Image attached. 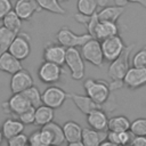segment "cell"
Masks as SVG:
<instances>
[{
	"mask_svg": "<svg viewBox=\"0 0 146 146\" xmlns=\"http://www.w3.org/2000/svg\"><path fill=\"white\" fill-rule=\"evenodd\" d=\"M129 130L135 136H146V117H137L133 120Z\"/></svg>",
	"mask_w": 146,
	"mask_h": 146,
	"instance_id": "obj_32",
	"label": "cell"
},
{
	"mask_svg": "<svg viewBox=\"0 0 146 146\" xmlns=\"http://www.w3.org/2000/svg\"><path fill=\"white\" fill-rule=\"evenodd\" d=\"M68 98L73 102V104L83 113V114H89L90 112H92L94 110L97 108H104L105 110V105H100L97 104L95 100H92L87 94L86 95H80V94H74L71 92L68 94Z\"/></svg>",
	"mask_w": 146,
	"mask_h": 146,
	"instance_id": "obj_14",
	"label": "cell"
},
{
	"mask_svg": "<svg viewBox=\"0 0 146 146\" xmlns=\"http://www.w3.org/2000/svg\"><path fill=\"white\" fill-rule=\"evenodd\" d=\"M31 106L30 102L27 100V98L24 96L23 92H16L13 94L11 97L2 104V108L6 113H10L14 115H18L22 112H24L25 110H27Z\"/></svg>",
	"mask_w": 146,
	"mask_h": 146,
	"instance_id": "obj_11",
	"label": "cell"
},
{
	"mask_svg": "<svg viewBox=\"0 0 146 146\" xmlns=\"http://www.w3.org/2000/svg\"><path fill=\"white\" fill-rule=\"evenodd\" d=\"M74 18H75V21H76L78 23L83 24V25H87V24L89 23L90 18H91V15H84V14L79 13V14H75V15H74Z\"/></svg>",
	"mask_w": 146,
	"mask_h": 146,
	"instance_id": "obj_37",
	"label": "cell"
},
{
	"mask_svg": "<svg viewBox=\"0 0 146 146\" xmlns=\"http://www.w3.org/2000/svg\"><path fill=\"white\" fill-rule=\"evenodd\" d=\"M96 2H97V5H98V7H105V6H107V3H108V0H96Z\"/></svg>",
	"mask_w": 146,
	"mask_h": 146,
	"instance_id": "obj_42",
	"label": "cell"
},
{
	"mask_svg": "<svg viewBox=\"0 0 146 146\" xmlns=\"http://www.w3.org/2000/svg\"><path fill=\"white\" fill-rule=\"evenodd\" d=\"M130 120L124 115H114L111 119H108V127L107 130L115 131V132H122L130 129Z\"/></svg>",
	"mask_w": 146,
	"mask_h": 146,
	"instance_id": "obj_25",
	"label": "cell"
},
{
	"mask_svg": "<svg viewBox=\"0 0 146 146\" xmlns=\"http://www.w3.org/2000/svg\"><path fill=\"white\" fill-rule=\"evenodd\" d=\"M67 98L68 94L57 86H50L42 92V104L48 105L54 110L59 108Z\"/></svg>",
	"mask_w": 146,
	"mask_h": 146,
	"instance_id": "obj_9",
	"label": "cell"
},
{
	"mask_svg": "<svg viewBox=\"0 0 146 146\" xmlns=\"http://www.w3.org/2000/svg\"><path fill=\"white\" fill-rule=\"evenodd\" d=\"M128 2H132V3H138L141 7H144L146 9V0H127Z\"/></svg>",
	"mask_w": 146,
	"mask_h": 146,
	"instance_id": "obj_40",
	"label": "cell"
},
{
	"mask_svg": "<svg viewBox=\"0 0 146 146\" xmlns=\"http://www.w3.org/2000/svg\"><path fill=\"white\" fill-rule=\"evenodd\" d=\"M55 117V113H54V108L41 104L40 106L35 107V120H34V124L39 125V127H43L46 124H48L49 122L54 121Z\"/></svg>",
	"mask_w": 146,
	"mask_h": 146,
	"instance_id": "obj_23",
	"label": "cell"
},
{
	"mask_svg": "<svg viewBox=\"0 0 146 146\" xmlns=\"http://www.w3.org/2000/svg\"><path fill=\"white\" fill-rule=\"evenodd\" d=\"M87 116V123L90 128L99 130V131H106L108 127V116L107 113L104 111V108H97L90 112Z\"/></svg>",
	"mask_w": 146,
	"mask_h": 146,
	"instance_id": "obj_17",
	"label": "cell"
},
{
	"mask_svg": "<svg viewBox=\"0 0 146 146\" xmlns=\"http://www.w3.org/2000/svg\"><path fill=\"white\" fill-rule=\"evenodd\" d=\"M65 64L70 70L71 78L73 80H82L84 78L86 73V65H84V58L81 54V51L78 50V48H67L66 49V58Z\"/></svg>",
	"mask_w": 146,
	"mask_h": 146,
	"instance_id": "obj_3",
	"label": "cell"
},
{
	"mask_svg": "<svg viewBox=\"0 0 146 146\" xmlns=\"http://www.w3.org/2000/svg\"><path fill=\"white\" fill-rule=\"evenodd\" d=\"M108 86H110L111 91H115L117 89H121L124 86V83H123V80H111Z\"/></svg>",
	"mask_w": 146,
	"mask_h": 146,
	"instance_id": "obj_39",
	"label": "cell"
},
{
	"mask_svg": "<svg viewBox=\"0 0 146 146\" xmlns=\"http://www.w3.org/2000/svg\"><path fill=\"white\" fill-rule=\"evenodd\" d=\"M36 2L39 3V6L42 10H47V11L56 14V15H65L66 14V10L60 5L62 2H59L58 0H36Z\"/></svg>",
	"mask_w": 146,
	"mask_h": 146,
	"instance_id": "obj_28",
	"label": "cell"
},
{
	"mask_svg": "<svg viewBox=\"0 0 146 146\" xmlns=\"http://www.w3.org/2000/svg\"><path fill=\"white\" fill-rule=\"evenodd\" d=\"M106 138L105 131H99L92 128H84L82 130V143L83 146H98Z\"/></svg>",
	"mask_w": 146,
	"mask_h": 146,
	"instance_id": "obj_21",
	"label": "cell"
},
{
	"mask_svg": "<svg viewBox=\"0 0 146 146\" xmlns=\"http://www.w3.org/2000/svg\"><path fill=\"white\" fill-rule=\"evenodd\" d=\"M119 34V27L116 22L110 21H99L92 32V38L98 39L99 41Z\"/></svg>",
	"mask_w": 146,
	"mask_h": 146,
	"instance_id": "obj_19",
	"label": "cell"
},
{
	"mask_svg": "<svg viewBox=\"0 0 146 146\" xmlns=\"http://www.w3.org/2000/svg\"><path fill=\"white\" fill-rule=\"evenodd\" d=\"M123 83L129 89H138L146 84V67L131 66L123 78Z\"/></svg>",
	"mask_w": 146,
	"mask_h": 146,
	"instance_id": "obj_12",
	"label": "cell"
},
{
	"mask_svg": "<svg viewBox=\"0 0 146 146\" xmlns=\"http://www.w3.org/2000/svg\"><path fill=\"white\" fill-rule=\"evenodd\" d=\"M8 51L21 60L29 57L31 52V38L25 32H19L8 48Z\"/></svg>",
	"mask_w": 146,
	"mask_h": 146,
	"instance_id": "obj_7",
	"label": "cell"
},
{
	"mask_svg": "<svg viewBox=\"0 0 146 146\" xmlns=\"http://www.w3.org/2000/svg\"><path fill=\"white\" fill-rule=\"evenodd\" d=\"M81 54L86 62L92 64L96 67H103L105 58L102 49V43L98 39L91 38L83 46H81Z\"/></svg>",
	"mask_w": 146,
	"mask_h": 146,
	"instance_id": "obj_4",
	"label": "cell"
},
{
	"mask_svg": "<svg viewBox=\"0 0 146 146\" xmlns=\"http://www.w3.org/2000/svg\"><path fill=\"white\" fill-rule=\"evenodd\" d=\"M13 9L10 0H0V21Z\"/></svg>",
	"mask_w": 146,
	"mask_h": 146,
	"instance_id": "obj_36",
	"label": "cell"
},
{
	"mask_svg": "<svg viewBox=\"0 0 146 146\" xmlns=\"http://www.w3.org/2000/svg\"><path fill=\"white\" fill-rule=\"evenodd\" d=\"M83 88L86 94L97 104L105 105V103L110 98L111 89L108 83L104 80H96L91 78L86 79L83 81Z\"/></svg>",
	"mask_w": 146,
	"mask_h": 146,
	"instance_id": "obj_1",
	"label": "cell"
},
{
	"mask_svg": "<svg viewBox=\"0 0 146 146\" xmlns=\"http://www.w3.org/2000/svg\"><path fill=\"white\" fill-rule=\"evenodd\" d=\"M62 65L48 60H43L38 68V76L41 80V82L46 84H54L58 82L62 78Z\"/></svg>",
	"mask_w": 146,
	"mask_h": 146,
	"instance_id": "obj_6",
	"label": "cell"
},
{
	"mask_svg": "<svg viewBox=\"0 0 146 146\" xmlns=\"http://www.w3.org/2000/svg\"><path fill=\"white\" fill-rule=\"evenodd\" d=\"M24 96L27 98V100L30 102L31 106L38 107L42 104V94L40 92V90L38 89V87H35L34 84L30 88H27L26 90L23 91Z\"/></svg>",
	"mask_w": 146,
	"mask_h": 146,
	"instance_id": "obj_30",
	"label": "cell"
},
{
	"mask_svg": "<svg viewBox=\"0 0 146 146\" xmlns=\"http://www.w3.org/2000/svg\"><path fill=\"white\" fill-rule=\"evenodd\" d=\"M132 66L137 67H146V46H144L140 50H138L132 57Z\"/></svg>",
	"mask_w": 146,
	"mask_h": 146,
	"instance_id": "obj_34",
	"label": "cell"
},
{
	"mask_svg": "<svg viewBox=\"0 0 146 146\" xmlns=\"http://www.w3.org/2000/svg\"><path fill=\"white\" fill-rule=\"evenodd\" d=\"M59 2H66V1H68V0H58Z\"/></svg>",
	"mask_w": 146,
	"mask_h": 146,
	"instance_id": "obj_44",
	"label": "cell"
},
{
	"mask_svg": "<svg viewBox=\"0 0 146 146\" xmlns=\"http://www.w3.org/2000/svg\"><path fill=\"white\" fill-rule=\"evenodd\" d=\"M22 68H23L22 60L15 57L13 54H10L8 50L0 54V71L1 72L8 73L11 75Z\"/></svg>",
	"mask_w": 146,
	"mask_h": 146,
	"instance_id": "obj_18",
	"label": "cell"
},
{
	"mask_svg": "<svg viewBox=\"0 0 146 146\" xmlns=\"http://www.w3.org/2000/svg\"><path fill=\"white\" fill-rule=\"evenodd\" d=\"M114 2L116 6H120V7H125L129 3L127 0H114Z\"/></svg>",
	"mask_w": 146,
	"mask_h": 146,
	"instance_id": "obj_41",
	"label": "cell"
},
{
	"mask_svg": "<svg viewBox=\"0 0 146 146\" xmlns=\"http://www.w3.org/2000/svg\"><path fill=\"white\" fill-rule=\"evenodd\" d=\"M92 35L90 33L76 34L67 27H62L56 33V40L58 43L63 44L66 48H76L83 46L88 40H90Z\"/></svg>",
	"mask_w": 146,
	"mask_h": 146,
	"instance_id": "obj_5",
	"label": "cell"
},
{
	"mask_svg": "<svg viewBox=\"0 0 146 146\" xmlns=\"http://www.w3.org/2000/svg\"><path fill=\"white\" fill-rule=\"evenodd\" d=\"M131 145L135 146H146V136H133Z\"/></svg>",
	"mask_w": 146,
	"mask_h": 146,
	"instance_id": "obj_38",
	"label": "cell"
},
{
	"mask_svg": "<svg viewBox=\"0 0 146 146\" xmlns=\"http://www.w3.org/2000/svg\"><path fill=\"white\" fill-rule=\"evenodd\" d=\"M2 139H3V135H2V130H1V128H0V144L2 143Z\"/></svg>",
	"mask_w": 146,
	"mask_h": 146,
	"instance_id": "obj_43",
	"label": "cell"
},
{
	"mask_svg": "<svg viewBox=\"0 0 146 146\" xmlns=\"http://www.w3.org/2000/svg\"><path fill=\"white\" fill-rule=\"evenodd\" d=\"M100 43H102L104 58L108 62H112L116 57H119L125 48V44H124L122 38L119 34L106 38V39L102 40Z\"/></svg>",
	"mask_w": 146,
	"mask_h": 146,
	"instance_id": "obj_8",
	"label": "cell"
},
{
	"mask_svg": "<svg viewBox=\"0 0 146 146\" xmlns=\"http://www.w3.org/2000/svg\"><path fill=\"white\" fill-rule=\"evenodd\" d=\"M43 128H46L47 130H49V132L51 133L52 137V145H62L64 144L65 140V135H64V130H63V125L57 124L56 122L51 121L48 124L43 125Z\"/></svg>",
	"mask_w": 146,
	"mask_h": 146,
	"instance_id": "obj_27",
	"label": "cell"
},
{
	"mask_svg": "<svg viewBox=\"0 0 146 146\" xmlns=\"http://www.w3.org/2000/svg\"><path fill=\"white\" fill-rule=\"evenodd\" d=\"M65 140L70 146H83L81 140L83 128L75 121H67L63 124Z\"/></svg>",
	"mask_w": 146,
	"mask_h": 146,
	"instance_id": "obj_13",
	"label": "cell"
},
{
	"mask_svg": "<svg viewBox=\"0 0 146 146\" xmlns=\"http://www.w3.org/2000/svg\"><path fill=\"white\" fill-rule=\"evenodd\" d=\"M78 11L84 15H92L97 11L98 5L96 0H78L76 2Z\"/></svg>",
	"mask_w": 146,
	"mask_h": 146,
	"instance_id": "obj_31",
	"label": "cell"
},
{
	"mask_svg": "<svg viewBox=\"0 0 146 146\" xmlns=\"http://www.w3.org/2000/svg\"><path fill=\"white\" fill-rule=\"evenodd\" d=\"M1 21H2V25L3 26L10 29L11 31H14L16 33H19L21 32L23 19L16 14V11L14 9H11Z\"/></svg>",
	"mask_w": 146,
	"mask_h": 146,
	"instance_id": "obj_26",
	"label": "cell"
},
{
	"mask_svg": "<svg viewBox=\"0 0 146 146\" xmlns=\"http://www.w3.org/2000/svg\"><path fill=\"white\" fill-rule=\"evenodd\" d=\"M66 47L60 43H50L47 44L43 49V60H48L58 65L65 64L66 58Z\"/></svg>",
	"mask_w": 146,
	"mask_h": 146,
	"instance_id": "obj_15",
	"label": "cell"
},
{
	"mask_svg": "<svg viewBox=\"0 0 146 146\" xmlns=\"http://www.w3.org/2000/svg\"><path fill=\"white\" fill-rule=\"evenodd\" d=\"M24 123L17 117V119H14V117H8L3 121L2 125H1V130H2V135H3V138L5 139H9L11 138L13 136L17 135V133H21L24 131Z\"/></svg>",
	"mask_w": 146,
	"mask_h": 146,
	"instance_id": "obj_20",
	"label": "cell"
},
{
	"mask_svg": "<svg viewBox=\"0 0 146 146\" xmlns=\"http://www.w3.org/2000/svg\"><path fill=\"white\" fill-rule=\"evenodd\" d=\"M16 35H17V33L11 31L10 29H8L3 25L0 26V54L8 50L9 46L11 44V42L14 41Z\"/></svg>",
	"mask_w": 146,
	"mask_h": 146,
	"instance_id": "obj_29",
	"label": "cell"
},
{
	"mask_svg": "<svg viewBox=\"0 0 146 146\" xmlns=\"http://www.w3.org/2000/svg\"><path fill=\"white\" fill-rule=\"evenodd\" d=\"M123 13H124V7H120L116 5L105 6L99 11H97L99 21H110V22H117V19Z\"/></svg>",
	"mask_w": 146,
	"mask_h": 146,
	"instance_id": "obj_24",
	"label": "cell"
},
{
	"mask_svg": "<svg viewBox=\"0 0 146 146\" xmlns=\"http://www.w3.org/2000/svg\"><path fill=\"white\" fill-rule=\"evenodd\" d=\"M133 47H135V43L125 46L121 55L111 62L107 68V75L111 78V80H123L125 73L130 68L129 58H130Z\"/></svg>",
	"mask_w": 146,
	"mask_h": 146,
	"instance_id": "obj_2",
	"label": "cell"
},
{
	"mask_svg": "<svg viewBox=\"0 0 146 146\" xmlns=\"http://www.w3.org/2000/svg\"><path fill=\"white\" fill-rule=\"evenodd\" d=\"M14 10L23 21H30L34 14L42 9L40 8L36 0H17Z\"/></svg>",
	"mask_w": 146,
	"mask_h": 146,
	"instance_id": "obj_16",
	"label": "cell"
},
{
	"mask_svg": "<svg viewBox=\"0 0 146 146\" xmlns=\"http://www.w3.org/2000/svg\"><path fill=\"white\" fill-rule=\"evenodd\" d=\"M17 117L24 124H34V120H35V107L34 106H30L27 110H25L24 112H22L21 114H18Z\"/></svg>",
	"mask_w": 146,
	"mask_h": 146,
	"instance_id": "obj_33",
	"label": "cell"
},
{
	"mask_svg": "<svg viewBox=\"0 0 146 146\" xmlns=\"http://www.w3.org/2000/svg\"><path fill=\"white\" fill-rule=\"evenodd\" d=\"M9 86H10V91L13 94L23 92L24 90L33 86V78L27 70L22 68L16 73L11 74Z\"/></svg>",
	"mask_w": 146,
	"mask_h": 146,
	"instance_id": "obj_10",
	"label": "cell"
},
{
	"mask_svg": "<svg viewBox=\"0 0 146 146\" xmlns=\"http://www.w3.org/2000/svg\"><path fill=\"white\" fill-rule=\"evenodd\" d=\"M7 141L9 146H25L29 144V136H26L24 132H21L7 139Z\"/></svg>",
	"mask_w": 146,
	"mask_h": 146,
	"instance_id": "obj_35",
	"label": "cell"
},
{
	"mask_svg": "<svg viewBox=\"0 0 146 146\" xmlns=\"http://www.w3.org/2000/svg\"><path fill=\"white\" fill-rule=\"evenodd\" d=\"M29 145L32 146H48L52 145V137L49 130L41 127L40 130L33 131L29 136Z\"/></svg>",
	"mask_w": 146,
	"mask_h": 146,
	"instance_id": "obj_22",
	"label": "cell"
}]
</instances>
